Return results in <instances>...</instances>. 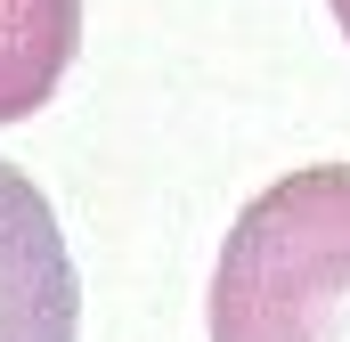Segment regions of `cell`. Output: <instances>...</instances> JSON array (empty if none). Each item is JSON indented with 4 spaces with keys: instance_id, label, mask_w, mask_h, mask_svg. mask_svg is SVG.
Here are the masks:
<instances>
[{
    "instance_id": "4",
    "label": "cell",
    "mask_w": 350,
    "mask_h": 342,
    "mask_svg": "<svg viewBox=\"0 0 350 342\" xmlns=\"http://www.w3.org/2000/svg\"><path fill=\"white\" fill-rule=\"evenodd\" d=\"M326 8H334V25H342V41H350V0H326Z\"/></svg>"
},
{
    "instance_id": "3",
    "label": "cell",
    "mask_w": 350,
    "mask_h": 342,
    "mask_svg": "<svg viewBox=\"0 0 350 342\" xmlns=\"http://www.w3.org/2000/svg\"><path fill=\"white\" fill-rule=\"evenodd\" d=\"M82 49V0H0V122L49 106Z\"/></svg>"
},
{
    "instance_id": "1",
    "label": "cell",
    "mask_w": 350,
    "mask_h": 342,
    "mask_svg": "<svg viewBox=\"0 0 350 342\" xmlns=\"http://www.w3.org/2000/svg\"><path fill=\"white\" fill-rule=\"evenodd\" d=\"M212 342H350V163L261 187L212 269Z\"/></svg>"
},
{
    "instance_id": "2",
    "label": "cell",
    "mask_w": 350,
    "mask_h": 342,
    "mask_svg": "<svg viewBox=\"0 0 350 342\" xmlns=\"http://www.w3.org/2000/svg\"><path fill=\"white\" fill-rule=\"evenodd\" d=\"M74 334H82V277L57 237V212L16 163H0V342Z\"/></svg>"
}]
</instances>
